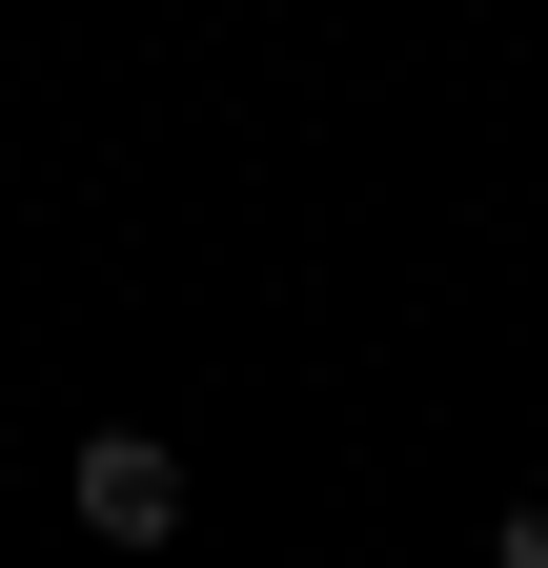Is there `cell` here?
Returning a JSON list of instances; mask_svg holds the SVG:
<instances>
[{
	"instance_id": "1",
	"label": "cell",
	"mask_w": 548,
	"mask_h": 568,
	"mask_svg": "<svg viewBox=\"0 0 548 568\" xmlns=\"http://www.w3.org/2000/svg\"><path fill=\"white\" fill-rule=\"evenodd\" d=\"M61 508H82L102 548H163V528H183V447H163V426H82V467H61Z\"/></svg>"
},
{
	"instance_id": "2",
	"label": "cell",
	"mask_w": 548,
	"mask_h": 568,
	"mask_svg": "<svg viewBox=\"0 0 548 568\" xmlns=\"http://www.w3.org/2000/svg\"><path fill=\"white\" fill-rule=\"evenodd\" d=\"M508 568H548V508H508Z\"/></svg>"
}]
</instances>
